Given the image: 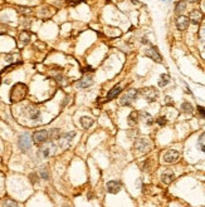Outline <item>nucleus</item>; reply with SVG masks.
Masks as SVG:
<instances>
[{"mask_svg":"<svg viewBox=\"0 0 205 207\" xmlns=\"http://www.w3.org/2000/svg\"><path fill=\"white\" fill-rule=\"evenodd\" d=\"M26 93H28L26 85L23 84V83H18V84H15V85L13 87L12 93H10V99H12L13 103L19 102V101H21V99L25 98Z\"/></svg>","mask_w":205,"mask_h":207,"instance_id":"nucleus-1","label":"nucleus"},{"mask_svg":"<svg viewBox=\"0 0 205 207\" xmlns=\"http://www.w3.org/2000/svg\"><path fill=\"white\" fill-rule=\"evenodd\" d=\"M139 94L146 99L147 102H155L159 97V92L155 87H146V88H142V89L139 92Z\"/></svg>","mask_w":205,"mask_h":207,"instance_id":"nucleus-2","label":"nucleus"},{"mask_svg":"<svg viewBox=\"0 0 205 207\" xmlns=\"http://www.w3.org/2000/svg\"><path fill=\"white\" fill-rule=\"evenodd\" d=\"M151 147H152V143L146 137H140V138L136 139V142H135V148L139 152H141V153L149 152L151 150Z\"/></svg>","mask_w":205,"mask_h":207,"instance_id":"nucleus-3","label":"nucleus"},{"mask_svg":"<svg viewBox=\"0 0 205 207\" xmlns=\"http://www.w3.org/2000/svg\"><path fill=\"white\" fill-rule=\"evenodd\" d=\"M137 94H139V92L136 91V89H130L127 93H125V94L122 96V98H121V101H120L121 106H125V107L131 106V103H132L136 98H137Z\"/></svg>","mask_w":205,"mask_h":207,"instance_id":"nucleus-4","label":"nucleus"},{"mask_svg":"<svg viewBox=\"0 0 205 207\" xmlns=\"http://www.w3.org/2000/svg\"><path fill=\"white\" fill-rule=\"evenodd\" d=\"M18 146H19V148L23 151V152H26L29 151L30 148V146H31V138L28 133H23L19 139H18Z\"/></svg>","mask_w":205,"mask_h":207,"instance_id":"nucleus-5","label":"nucleus"},{"mask_svg":"<svg viewBox=\"0 0 205 207\" xmlns=\"http://www.w3.org/2000/svg\"><path fill=\"white\" fill-rule=\"evenodd\" d=\"M55 152V146L54 143H49L47 146H43L42 148H39V156L42 158H48L50 155H53Z\"/></svg>","mask_w":205,"mask_h":207,"instance_id":"nucleus-6","label":"nucleus"},{"mask_svg":"<svg viewBox=\"0 0 205 207\" xmlns=\"http://www.w3.org/2000/svg\"><path fill=\"white\" fill-rule=\"evenodd\" d=\"M74 136H76V132H68V133L60 136V138L58 141H59V144L62 148H67V147L69 146V143L72 142V139L74 138Z\"/></svg>","mask_w":205,"mask_h":207,"instance_id":"nucleus-7","label":"nucleus"},{"mask_svg":"<svg viewBox=\"0 0 205 207\" xmlns=\"http://www.w3.org/2000/svg\"><path fill=\"white\" fill-rule=\"evenodd\" d=\"M180 158V153L175 150H170L164 155V161L166 163H175Z\"/></svg>","mask_w":205,"mask_h":207,"instance_id":"nucleus-8","label":"nucleus"},{"mask_svg":"<svg viewBox=\"0 0 205 207\" xmlns=\"http://www.w3.org/2000/svg\"><path fill=\"white\" fill-rule=\"evenodd\" d=\"M145 54H146L149 58H151L152 61L157 62V63H161V62H162V56H161V54L157 52V49H156L155 47L147 48V49L145 50Z\"/></svg>","mask_w":205,"mask_h":207,"instance_id":"nucleus-9","label":"nucleus"},{"mask_svg":"<svg viewBox=\"0 0 205 207\" xmlns=\"http://www.w3.org/2000/svg\"><path fill=\"white\" fill-rule=\"evenodd\" d=\"M48 138H49V133L47 131H38L33 134V141L37 144H42V143L47 142Z\"/></svg>","mask_w":205,"mask_h":207,"instance_id":"nucleus-10","label":"nucleus"},{"mask_svg":"<svg viewBox=\"0 0 205 207\" xmlns=\"http://www.w3.org/2000/svg\"><path fill=\"white\" fill-rule=\"evenodd\" d=\"M106 188H107V192H108V193L115 195V193H118V192L121 191V183L117 182V181H110V182L107 183Z\"/></svg>","mask_w":205,"mask_h":207,"instance_id":"nucleus-11","label":"nucleus"},{"mask_svg":"<svg viewBox=\"0 0 205 207\" xmlns=\"http://www.w3.org/2000/svg\"><path fill=\"white\" fill-rule=\"evenodd\" d=\"M204 18V14L200 11V10H193L189 15V20L193 23V24H199Z\"/></svg>","mask_w":205,"mask_h":207,"instance_id":"nucleus-12","label":"nucleus"},{"mask_svg":"<svg viewBox=\"0 0 205 207\" xmlns=\"http://www.w3.org/2000/svg\"><path fill=\"white\" fill-rule=\"evenodd\" d=\"M93 84V79L91 77H83L82 79H79L77 83H76V88H79V89H82V88H88Z\"/></svg>","mask_w":205,"mask_h":207,"instance_id":"nucleus-13","label":"nucleus"},{"mask_svg":"<svg viewBox=\"0 0 205 207\" xmlns=\"http://www.w3.org/2000/svg\"><path fill=\"white\" fill-rule=\"evenodd\" d=\"M176 26H178L179 30H185V29L189 26V18H186L184 15H180L176 19Z\"/></svg>","mask_w":205,"mask_h":207,"instance_id":"nucleus-14","label":"nucleus"},{"mask_svg":"<svg viewBox=\"0 0 205 207\" xmlns=\"http://www.w3.org/2000/svg\"><path fill=\"white\" fill-rule=\"evenodd\" d=\"M174 180H175V174H174V172H171V171H166V172H164V173L161 174V181H162L165 185H170Z\"/></svg>","mask_w":205,"mask_h":207,"instance_id":"nucleus-15","label":"nucleus"},{"mask_svg":"<svg viewBox=\"0 0 205 207\" xmlns=\"http://www.w3.org/2000/svg\"><path fill=\"white\" fill-rule=\"evenodd\" d=\"M139 121H140V113H139V112H136V110L131 112L130 115H128V118H127L128 124H130L131 127H133V126H136V124L139 123Z\"/></svg>","mask_w":205,"mask_h":207,"instance_id":"nucleus-16","label":"nucleus"},{"mask_svg":"<svg viewBox=\"0 0 205 207\" xmlns=\"http://www.w3.org/2000/svg\"><path fill=\"white\" fill-rule=\"evenodd\" d=\"M122 92V87L121 85H115L113 88H112V89L107 93V97H106V101L108 102V101H112L113 98H116L120 93Z\"/></svg>","mask_w":205,"mask_h":207,"instance_id":"nucleus-17","label":"nucleus"},{"mask_svg":"<svg viewBox=\"0 0 205 207\" xmlns=\"http://www.w3.org/2000/svg\"><path fill=\"white\" fill-rule=\"evenodd\" d=\"M79 122H81V126H82L83 128H89V127H92V124H93V118L83 115V117H81Z\"/></svg>","mask_w":205,"mask_h":207,"instance_id":"nucleus-18","label":"nucleus"},{"mask_svg":"<svg viewBox=\"0 0 205 207\" xmlns=\"http://www.w3.org/2000/svg\"><path fill=\"white\" fill-rule=\"evenodd\" d=\"M28 114H29V118H30V119H33V121L38 119V118L41 117V112L37 108H33V107H30L28 109Z\"/></svg>","mask_w":205,"mask_h":207,"instance_id":"nucleus-19","label":"nucleus"},{"mask_svg":"<svg viewBox=\"0 0 205 207\" xmlns=\"http://www.w3.org/2000/svg\"><path fill=\"white\" fill-rule=\"evenodd\" d=\"M141 118H142V121L145 122V124H147V126H151V124L154 123L152 117H151L149 113H146V112H142V113H141Z\"/></svg>","mask_w":205,"mask_h":207,"instance_id":"nucleus-20","label":"nucleus"},{"mask_svg":"<svg viewBox=\"0 0 205 207\" xmlns=\"http://www.w3.org/2000/svg\"><path fill=\"white\" fill-rule=\"evenodd\" d=\"M169 82H170V77H169V74H161L160 80H159V87H165Z\"/></svg>","mask_w":205,"mask_h":207,"instance_id":"nucleus-21","label":"nucleus"},{"mask_svg":"<svg viewBox=\"0 0 205 207\" xmlns=\"http://www.w3.org/2000/svg\"><path fill=\"white\" fill-rule=\"evenodd\" d=\"M198 144H199V147H200V150H201L203 152H205V132L201 133V134L199 136Z\"/></svg>","mask_w":205,"mask_h":207,"instance_id":"nucleus-22","label":"nucleus"},{"mask_svg":"<svg viewBox=\"0 0 205 207\" xmlns=\"http://www.w3.org/2000/svg\"><path fill=\"white\" fill-rule=\"evenodd\" d=\"M185 9H186V3H185V2H179V3L176 4L175 13H176V14H181Z\"/></svg>","mask_w":205,"mask_h":207,"instance_id":"nucleus-23","label":"nucleus"},{"mask_svg":"<svg viewBox=\"0 0 205 207\" xmlns=\"http://www.w3.org/2000/svg\"><path fill=\"white\" fill-rule=\"evenodd\" d=\"M181 109H183V112H185V113H193V110H194L191 103H189V102H184V103L181 104Z\"/></svg>","mask_w":205,"mask_h":207,"instance_id":"nucleus-24","label":"nucleus"},{"mask_svg":"<svg viewBox=\"0 0 205 207\" xmlns=\"http://www.w3.org/2000/svg\"><path fill=\"white\" fill-rule=\"evenodd\" d=\"M49 134H50V138H52V139H59V138H60V131H59V129H55V128H54V129L50 131Z\"/></svg>","mask_w":205,"mask_h":207,"instance_id":"nucleus-25","label":"nucleus"},{"mask_svg":"<svg viewBox=\"0 0 205 207\" xmlns=\"http://www.w3.org/2000/svg\"><path fill=\"white\" fill-rule=\"evenodd\" d=\"M20 40H21L23 43H29V40H30V34L26 33V32L21 33V34H20Z\"/></svg>","mask_w":205,"mask_h":207,"instance_id":"nucleus-26","label":"nucleus"},{"mask_svg":"<svg viewBox=\"0 0 205 207\" xmlns=\"http://www.w3.org/2000/svg\"><path fill=\"white\" fill-rule=\"evenodd\" d=\"M41 176L43 177L44 180H48V178H49V174H48V172L45 171V167H43V168L41 169Z\"/></svg>","mask_w":205,"mask_h":207,"instance_id":"nucleus-27","label":"nucleus"},{"mask_svg":"<svg viewBox=\"0 0 205 207\" xmlns=\"http://www.w3.org/2000/svg\"><path fill=\"white\" fill-rule=\"evenodd\" d=\"M82 2H84V0H67V3L69 4V5H72V7H74V5L79 4V3H82Z\"/></svg>","mask_w":205,"mask_h":207,"instance_id":"nucleus-28","label":"nucleus"},{"mask_svg":"<svg viewBox=\"0 0 205 207\" xmlns=\"http://www.w3.org/2000/svg\"><path fill=\"white\" fill-rule=\"evenodd\" d=\"M157 123H159L160 126H165V124H166V118H165V117L157 118Z\"/></svg>","mask_w":205,"mask_h":207,"instance_id":"nucleus-29","label":"nucleus"},{"mask_svg":"<svg viewBox=\"0 0 205 207\" xmlns=\"http://www.w3.org/2000/svg\"><path fill=\"white\" fill-rule=\"evenodd\" d=\"M128 136L131 137V138H137V131H136V129H132V131H130L128 132Z\"/></svg>","mask_w":205,"mask_h":207,"instance_id":"nucleus-30","label":"nucleus"},{"mask_svg":"<svg viewBox=\"0 0 205 207\" xmlns=\"http://www.w3.org/2000/svg\"><path fill=\"white\" fill-rule=\"evenodd\" d=\"M165 103H166L167 106H174V101L171 99V97H166V98H165Z\"/></svg>","mask_w":205,"mask_h":207,"instance_id":"nucleus-31","label":"nucleus"},{"mask_svg":"<svg viewBox=\"0 0 205 207\" xmlns=\"http://www.w3.org/2000/svg\"><path fill=\"white\" fill-rule=\"evenodd\" d=\"M3 205L4 206H17V202H14V201H5V202H3Z\"/></svg>","mask_w":205,"mask_h":207,"instance_id":"nucleus-32","label":"nucleus"},{"mask_svg":"<svg viewBox=\"0 0 205 207\" xmlns=\"http://www.w3.org/2000/svg\"><path fill=\"white\" fill-rule=\"evenodd\" d=\"M198 110H199V113H200V114L205 118V108H204V107H201V106H199V107H198Z\"/></svg>","mask_w":205,"mask_h":207,"instance_id":"nucleus-33","label":"nucleus"},{"mask_svg":"<svg viewBox=\"0 0 205 207\" xmlns=\"http://www.w3.org/2000/svg\"><path fill=\"white\" fill-rule=\"evenodd\" d=\"M19 11H21V13H30L29 9H20V8H19Z\"/></svg>","mask_w":205,"mask_h":207,"instance_id":"nucleus-34","label":"nucleus"},{"mask_svg":"<svg viewBox=\"0 0 205 207\" xmlns=\"http://www.w3.org/2000/svg\"><path fill=\"white\" fill-rule=\"evenodd\" d=\"M186 2H189V3H195V2H198V0H186Z\"/></svg>","mask_w":205,"mask_h":207,"instance_id":"nucleus-35","label":"nucleus"},{"mask_svg":"<svg viewBox=\"0 0 205 207\" xmlns=\"http://www.w3.org/2000/svg\"><path fill=\"white\" fill-rule=\"evenodd\" d=\"M203 5H204V8H205V0H204V3H203Z\"/></svg>","mask_w":205,"mask_h":207,"instance_id":"nucleus-36","label":"nucleus"}]
</instances>
